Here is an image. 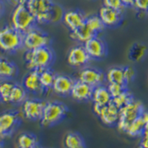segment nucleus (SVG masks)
<instances>
[{
  "instance_id": "obj_1",
  "label": "nucleus",
  "mask_w": 148,
  "mask_h": 148,
  "mask_svg": "<svg viewBox=\"0 0 148 148\" xmlns=\"http://www.w3.org/2000/svg\"><path fill=\"white\" fill-rule=\"evenodd\" d=\"M26 67L29 71H42L50 68L55 59V54L50 46L27 51L25 54Z\"/></svg>"
},
{
  "instance_id": "obj_2",
  "label": "nucleus",
  "mask_w": 148,
  "mask_h": 148,
  "mask_svg": "<svg viewBox=\"0 0 148 148\" xmlns=\"http://www.w3.org/2000/svg\"><path fill=\"white\" fill-rule=\"evenodd\" d=\"M23 34L11 25L0 28V50L8 53H13L22 47Z\"/></svg>"
},
{
  "instance_id": "obj_3",
  "label": "nucleus",
  "mask_w": 148,
  "mask_h": 148,
  "mask_svg": "<svg viewBox=\"0 0 148 148\" xmlns=\"http://www.w3.org/2000/svg\"><path fill=\"white\" fill-rule=\"evenodd\" d=\"M67 112L68 109L63 103L59 101L46 102L40 119L41 125L45 127L57 125L64 119Z\"/></svg>"
},
{
  "instance_id": "obj_4",
  "label": "nucleus",
  "mask_w": 148,
  "mask_h": 148,
  "mask_svg": "<svg viewBox=\"0 0 148 148\" xmlns=\"http://www.w3.org/2000/svg\"><path fill=\"white\" fill-rule=\"evenodd\" d=\"M55 2L53 0H30L26 5L36 24L51 23Z\"/></svg>"
},
{
  "instance_id": "obj_5",
  "label": "nucleus",
  "mask_w": 148,
  "mask_h": 148,
  "mask_svg": "<svg viewBox=\"0 0 148 148\" xmlns=\"http://www.w3.org/2000/svg\"><path fill=\"white\" fill-rule=\"evenodd\" d=\"M35 18L26 5H17L11 14V26L24 34L36 26Z\"/></svg>"
},
{
  "instance_id": "obj_6",
  "label": "nucleus",
  "mask_w": 148,
  "mask_h": 148,
  "mask_svg": "<svg viewBox=\"0 0 148 148\" xmlns=\"http://www.w3.org/2000/svg\"><path fill=\"white\" fill-rule=\"evenodd\" d=\"M144 110L142 103L136 99H133L131 102L120 108L119 118L116 124L118 129L125 133L130 125L138 118Z\"/></svg>"
},
{
  "instance_id": "obj_7",
  "label": "nucleus",
  "mask_w": 148,
  "mask_h": 148,
  "mask_svg": "<svg viewBox=\"0 0 148 148\" xmlns=\"http://www.w3.org/2000/svg\"><path fill=\"white\" fill-rule=\"evenodd\" d=\"M51 37L45 31L34 26L23 34L22 46L27 51H32L39 47L50 46Z\"/></svg>"
},
{
  "instance_id": "obj_8",
  "label": "nucleus",
  "mask_w": 148,
  "mask_h": 148,
  "mask_svg": "<svg viewBox=\"0 0 148 148\" xmlns=\"http://www.w3.org/2000/svg\"><path fill=\"white\" fill-rule=\"evenodd\" d=\"M21 119L16 111H5L0 114V137L11 136L20 125Z\"/></svg>"
},
{
  "instance_id": "obj_9",
  "label": "nucleus",
  "mask_w": 148,
  "mask_h": 148,
  "mask_svg": "<svg viewBox=\"0 0 148 148\" xmlns=\"http://www.w3.org/2000/svg\"><path fill=\"white\" fill-rule=\"evenodd\" d=\"M46 102L37 99H27L22 103V113L31 121H40Z\"/></svg>"
},
{
  "instance_id": "obj_10",
  "label": "nucleus",
  "mask_w": 148,
  "mask_h": 148,
  "mask_svg": "<svg viewBox=\"0 0 148 148\" xmlns=\"http://www.w3.org/2000/svg\"><path fill=\"white\" fill-rule=\"evenodd\" d=\"M90 59H101L106 56L108 47L104 40L95 36L83 44Z\"/></svg>"
},
{
  "instance_id": "obj_11",
  "label": "nucleus",
  "mask_w": 148,
  "mask_h": 148,
  "mask_svg": "<svg viewBox=\"0 0 148 148\" xmlns=\"http://www.w3.org/2000/svg\"><path fill=\"white\" fill-rule=\"evenodd\" d=\"M79 80L94 88L104 84L105 74L100 70L92 67H86L79 72Z\"/></svg>"
},
{
  "instance_id": "obj_12",
  "label": "nucleus",
  "mask_w": 148,
  "mask_h": 148,
  "mask_svg": "<svg viewBox=\"0 0 148 148\" xmlns=\"http://www.w3.org/2000/svg\"><path fill=\"white\" fill-rule=\"evenodd\" d=\"M90 60L84 46L79 45L71 49L67 54V62L73 67H81L86 65Z\"/></svg>"
},
{
  "instance_id": "obj_13",
  "label": "nucleus",
  "mask_w": 148,
  "mask_h": 148,
  "mask_svg": "<svg viewBox=\"0 0 148 148\" xmlns=\"http://www.w3.org/2000/svg\"><path fill=\"white\" fill-rule=\"evenodd\" d=\"M97 116L103 124L107 126H115L119 118V108L111 101L109 104L101 107Z\"/></svg>"
},
{
  "instance_id": "obj_14",
  "label": "nucleus",
  "mask_w": 148,
  "mask_h": 148,
  "mask_svg": "<svg viewBox=\"0 0 148 148\" xmlns=\"http://www.w3.org/2000/svg\"><path fill=\"white\" fill-rule=\"evenodd\" d=\"M99 16L105 27H113L118 26L122 20V12L103 6L99 12Z\"/></svg>"
},
{
  "instance_id": "obj_15",
  "label": "nucleus",
  "mask_w": 148,
  "mask_h": 148,
  "mask_svg": "<svg viewBox=\"0 0 148 148\" xmlns=\"http://www.w3.org/2000/svg\"><path fill=\"white\" fill-rule=\"evenodd\" d=\"M86 18L87 16L81 10H71L64 13L62 20L71 31H73L84 25Z\"/></svg>"
},
{
  "instance_id": "obj_16",
  "label": "nucleus",
  "mask_w": 148,
  "mask_h": 148,
  "mask_svg": "<svg viewBox=\"0 0 148 148\" xmlns=\"http://www.w3.org/2000/svg\"><path fill=\"white\" fill-rule=\"evenodd\" d=\"M75 80L66 75H56L52 85V89L56 93L62 96L71 94Z\"/></svg>"
},
{
  "instance_id": "obj_17",
  "label": "nucleus",
  "mask_w": 148,
  "mask_h": 148,
  "mask_svg": "<svg viewBox=\"0 0 148 148\" xmlns=\"http://www.w3.org/2000/svg\"><path fill=\"white\" fill-rule=\"evenodd\" d=\"M22 85L27 92L33 94H39L45 91L40 83L39 71H30L24 79Z\"/></svg>"
},
{
  "instance_id": "obj_18",
  "label": "nucleus",
  "mask_w": 148,
  "mask_h": 148,
  "mask_svg": "<svg viewBox=\"0 0 148 148\" xmlns=\"http://www.w3.org/2000/svg\"><path fill=\"white\" fill-rule=\"evenodd\" d=\"M92 91L93 88L78 79L77 81H75L70 95L73 99L77 101H88L92 98Z\"/></svg>"
},
{
  "instance_id": "obj_19",
  "label": "nucleus",
  "mask_w": 148,
  "mask_h": 148,
  "mask_svg": "<svg viewBox=\"0 0 148 148\" xmlns=\"http://www.w3.org/2000/svg\"><path fill=\"white\" fill-rule=\"evenodd\" d=\"M91 99L93 101V104H96L100 106H104L110 103L113 98L108 91V88L102 84L93 88Z\"/></svg>"
},
{
  "instance_id": "obj_20",
  "label": "nucleus",
  "mask_w": 148,
  "mask_h": 148,
  "mask_svg": "<svg viewBox=\"0 0 148 148\" xmlns=\"http://www.w3.org/2000/svg\"><path fill=\"white\" fill-rule=\"evenodd\" d=\"M18 68L13 62L4 57H0V80L11 79L16 77Z\"/></svg>"
},
{
  "instance_id": "obj_21",
  "label": "nucleus",
  "mask_w": 148,
  "mask_h": 148,
  "mask_svg": "<svg viewBox=\"0 0 148 148\" xmlns=\"http://www.w3.org/2000/svg\"><path fill=\"white\" fill-rule=\"evenodd\" d=\"M64 145L66 148H87L82 135L76 132H71L66 135Z\"/></svg>"
},
{
  "instance_id": "obj_22",
  "label": "nucleus",
  "mask_w": 148,
  "mask_h": 148,
  "mask_svg": "<svg viewBox=\"0 0 148 148\" xmlns=\"http://www.w3.org/2000/svg\"><path fill=\"white\" fill-rule=\"evenodd\" d=\"M95 36H97L92 32V30L88 27L84 22L83 25L81 27H79L76 30L71 31V36L72 37V39L74 40H76L79 42H82L84 44V42H86L88 40L90 39Z\"/></svg>"
},
{
  "instance_id": "obj_23",
  "label": "nucleus",
  "mask_w": 148,
  "mask_h": 148,
  "mask_svg": "<svg viewBox=\"0 0 148 148\" xmlns=\"http://www.w3.org/2000/svg\"><path fill=\"white\" fill-rule=\"evenodd\" d=\"M27 93L28 92L25 89L22 84L16 83L10 95L9 103L14 104H22L27 99Z\"/></svg>"
},
{
  "instance_id": "obj_24",
  "label": "nucleus",
  "mask_w": 148,
  "mask_h": 148,
  "mask_svg": "<svg viewBox=\"0 0 148 148\" xmlns=\"http://www.w3.org/2000/svg\"><path fill=\"white\" fill-rule=\"evenodd\" d=\"M105 81L108 83H117V84H126L123 67H113L108 70L105 74Z\"/></svg>"
},
{
  "instance_id": "obj_25",
  "label": "nucleus",
  "mask_w": 148,
  "mask_h": 148,
  "mask_svg": "<svg viewBox=\"0 0 148 148\" xmlns=\"http://www.w3.org/2000/svg\"><path fill=\"white\" fill-rule=\"evenodd\" d=\"M17 143L18 148H36L39 146L36 136L30 133H24L19 135Z\"/></svg>"
},
{
  "instance_id": "obj_26",
  "label": "nucleus",
  "mask_w": 148,
  "mask_h": 148,
  "mask_svg": "<svg viewBox=\"0 0 148 148\" xmlns=\"http://www.w3.org/2000/svg\"><path fill=\"white\" fill-rule=\"evenodd\" d=\"M56 76L55 73L51 68H46L39 71V80L45 90L52 88Z\"/></svg>"
},
{
  "instance_id": "obj_27",
  "label": "nucleus",
  "mask_w": 148,
  "mask_h": 148,
  "mask_svg": "<svg viewBox=\"0 0 148 148\" xmlns=\"http://www.w3.org/2000/svg\"><path fill=\"white\" fill-rule=\"evenodd\" d=\"M16 83L11 79L0 80V97L3 102L9 103V98Z\"/></svg>"
},
{
  "instance_id": "obj_28",
  "label": "nucleus",
  "mask_w": 148,
  "mask_h": 148,
  "mask_svg": "<svg viewBox=\"0 0 148 148\" xmlns=\"http://www.w3.org/2000/svg\"><path fill=\"white\" fill-rule=\"evenodd\" d=\"M145 127V123L141 119V116L137 118L136 119L134 120L133 122L128 127L127 130L125 133L130 136L136 137V136H141L143 133L144 129Z\"/></svg>"
},
{
  "instance_id": "obj_29",
  "label": "nucleus",
  "mask_w": 148,
  "mask_h": 148,
  "mask_svg": "<svg viewBox=\"0 0 148 148\" xmlns=\"http://www.w3.org/2000/svg\"><path fill=\"white\" fill-rule=\"evenodd\" d=\"M85 24L96 35H98L99 33L102 32L104 28L106 27L103 24L99 16L96 15L90 16L87 17Z\"/></svg>"
},
{
  "instance_id": "obj_30",
  "label": "nucleus",
  "mask_w": 148,
  "mask_h": 148,
  "mask_svg": "<svg viewBox=\"0 0 148 148\" xmlns=\"http://www.w3.org/2000/svg\"><path fill=\"white\" fill-rule=\"evenodd\" d=\"M133 99H135L133 97V94L130 91H128L127 90H125V91H123L121 92V94L113 98L112 102L120 109L122 107L125 106L126 104L131 102Z\"/></svg>"
},
{
  "instance_id": "obj_31",
  "label": "nucleus",
  "mask_w": 148,
  "mask_h": 148,
  "mask_svg": "<svg viewBox=\"0 0 148 148\" xmlns=\"http://www.w3.org/2000/svg\"><path fill=\"white\" fill-rule=\"evenodd\" d=\"M147 52V48L143 45L137 44L133 45L130 52V58L133 61H141Z\"/></svg>"
},
{
  "instance_id": "obj_32",
  "label": "nucleus",
  "mask_w": 148,
  "mask_h": 148,
  "mask_svg": "<svg viewBox=\"0 0 148 148\" xmlns=\"http://www.w3.org/2000/svg\"><path fill=\"white\" fill-rule=\"evenodd\" d=\"M107 88H108V91L110 93L112 98H114L121 94L123 91L127 90V85L126 84H117V83H108Z\"/></svg>"
},
{
  "instance_id": "obj_33",
  "label": "nucleus",
  "mask_w": 148,
  "mask_h": 148,
  "mask_svg": "<svg viewBox=\"0 0 148 148\" xmlns=\"http://www.w3.org/2000/svg\"><path fill=\"white\" fill-rule=\"evenodd\" d=\"M104 6L114 9L119 11H123L125 7L123 5L121 0H103Z\"/></svg>"
},
{
  "instance_id": "obj_34",
  "label": "nucleus",
  "mask_w": 148,
  "mask_h": 148,
  "mask_svg": "<svg viewBox=\"0 0 148 148\" xmlns=\"http://www.w3.org/2000/svg\"><path fill=\"white\" fill-rule=\"evenodd\" d=\"M123 71H124V76H125V82L127 84L133 80L136 76V71L134 68L131 66H127V67H123Z\"/></svg>"
},
{
  "instance_id": "obj_35",
  "label": "nucleus",
  "mask_w": 148,
  "mask_h": 148,
  "mask_svg": "<svg viewBox=\"0 0 148 148\" xmlns=\"http://www.w3.org/2000/svg\"><path fill=\"white\" fill-rule=\"evenodd\" d=\"M133 6L141 11H147L148 8V0H134Z\"/></svg>"
},
{
  "instance_id": "obj_36",
  "label": "nucleus",
  "mask_w": 148,
  "mask_h": 148,
  "mask_svg": "<svg viewBox=\"0 0 148 148\" xmlns=\"http://www.w3.org/2000/svg\"><path fill=\"white\" fill-rule=\"evenodd\" d=\"M123 5L126 7H132L134 4V0H121Z\"/></svg>"
},
{
  "instance_id": "obj_37",
  "label": "nucleus",
  "mask_w": 148,
  "mask_h": 148,
  "mask_svg": "<svg viewBox=\"0 0 148 148\" xmlns=\"http://www.w3.org/2000/svg\"><path fill=\"white\" fill-rule=\"evenodd\" d=\"M141 119H143V121H145V125H146V124H147L148 123V111L144 110L143 112H142V113H141Z\"/></svg>"
},
{
  "instance_id": "obj_38",
  "label": "nucleus",
  "mask_w": 148,
  "mask_h": 148,
  "mask_svg": "<svg viewBox=\"0 0 148 148\" xmlns=\"http://www.w3.org/2000/svg\"><path fill=\"white\" fill-rule=\"evenodd\" d=\"M16 5H26L30 0H13Z\"/></svg>"
},
{
  "instance_id": "obj_39",
  "label": "nucleus",
  "mask_w": 148,
  "mask_h": 148,
  "mask_svg": "<svg viewBox=\"0 0 148 148\" xmlns=\"http://www.w3.org/2000/svg\"><path fill=\"white\" fill-rule=\"evenodd\" d=\"M4 13H5V5H4L3 2L0 1V17L2 16Z\"/></svg>"
},
{
  "instance_id": "obj_40",
  "label": "nucleus",
  "mask_w": 148,
  "mask_h": 148,
  "mask_svg": "<svg viewBox=\"0 0 148 148\" xmlns=\"http://www.w3.org/2000/svg\"><path fill=\"white\" fill-rule=\"evenodd\" d=\"M3 139L4 138H2V137H0V148H2V147H3V145H4Z\"/></svg>"
},
{
  "instance_id": "obj_41",
  "label": "nucleus",
  "mask_w": 148,
  "mask_h": 148,
  "mask_svg": "<svg viewBox=\"0 0 148 148\" xmlns=\"http://www.w3.org/2000/svg\"><path fill=\"white\" fill-rule=\"evenodd\" d=\"M138 148H144V147H142L141 146H139V147H138Z\"/></svg>"
},
{
  "instance_id": "obj_42",
  "label": "nucleus",
  "mask_w": 148,
  "mask_h": 148,
  "mask_svg": "<svg viewBox=\"0 0 148 148\" xmlns=\"http://www.w3.org/2000/svg\"><path fill=\"white\" fill-rule=\"evenodd\" d=\"M0 1H2V2H4V1H5V0H0Z\"/></svg>"
},
{
  "instance_id": "obj_43",
  "label": "nucleus",
  "mask_w": 148,
  "mask_h": 148,
  "mask_svg": "<svg viewBox=\"0 0 148 148\" xmlns=\"http://www.w3.org/2000/svg\"><path fill=\"white\" fill-rule=\"evenodd\" d=\"M36 148H41V147H40L39 146V147H36Z\"/></svg>"
},
{
  "instance_id": "obj_44",
  "label": "nucleus",
  "mask_w": 148,
  "mask_h": 148,
  "mask_svg": "<svg viewBox=\"0 0 148 148\" xmlns=\"http://www.w3.org/2000/svg\"><path fill=\"white\" fill-rule=\"evenodd\" d=\"M2 101V100H1V97H0V101Z\"/></svg>"
},
{
  "instance_id": "obj_45",
  "label": "nucleus",
  "mask_w": 148,
  "mask_h": 148,
  "mask_svg": "<svg viewBox=\"0 0 148 148\" xmlns=\"http://www.w3.org/2000/svg\"><path fill=\"white\" fill-rule=\"evenodd\" d=\"M147 11H148V8H147Z\"/></svg>"
}]
</instances>
